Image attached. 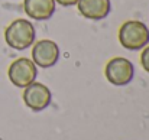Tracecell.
<instances>
[{
    "label": "cell",
    "instance_id": "5",
    "mask_svg": "<svg viewBox=\"0 0 149 140\" xmlns=\"http://www.w3.org/2000/svg\"><path fill=\"white\" fill-rule=\"evenodd\" d=\"M23 103L32 111H42L51 105L52 93L51 90L42 82L33 81L31 85L23 88Z\"/></svg>",
    "mask_w": 149,
    "mask_h": 140
},
{
    "label": "cell",
    "instance_id": "10",
    "mask_svg": "<svg viewBox=\"0 0 149 140\" xmlns=\"http://www.w3.org/2000/svg\"><path fill=\"white\" fill-rule=\"evenodd\" d=\"M55 3H58L61 6H65V7H70V6H75L78 3V0H55Z\"/></svg>",
    "mask_w": 149,
    "mask_h": 140
},
{
    "label": "cell",
    "instance_id": "9",
    "mask_svg": "<svg viewBox=\"0 0 149 140\" xmlns=\"http://www.w3.org/2000/svg\"><path fill=\"white\" fill-rule=\"evenodd\" d=\"M141 64H142V68L149 74V45L142 49V53H141Z\"/></svg>",
    "mask_w": 149,
    "mask_h": 140
},
{
    "label": "cell",
    "instance_id": "2",
    "mask_svg": "<svg viewBox=\"0 0 149 140\" xmlns=\"http://www.w3.org/2000/svg\"><path fill=\"white\" fill-rule=\"evenodd\" d=\"M119 42L127 51H141L149 45V29L141 20H127L119 29Z\"/></svg>",
    "mask_w": 149,
    "mask_h": 140
},
{
    "label": "cell",
    "instance_id": "6",
    "mask_svg": "<svg viewBox=\"0 0 149 140\" xmlns=\"http://www.w3.org/2000/svg\"><path fill=\"white\" fill-rule=\"evenodd\" d=\"M59 59V46L51 39H42L33 44L32 61L39 68H51Z\"/></svg>",
    "mask_w": 149,
    "mask_h": 140
},
{
    "label": "cell",
    "instance_id": "8",
    "mask_svg": "<svg viewBox=\"0 0 149 140\" xmlns=\"http://www.w3.org/2000/svg\"><path fill=\"white\" fill-rule=\"evenodd\" d=\"M55 0H23L25 13L38 22L51 19L55 13Z\"/></svg>",
    "mask_w": 149,
    "mask_h": 140
},
{
    "label": "cell",
    "instance_id": "1",
    "mask_svg": "<svg viewBox=\"0 0 149 140\" xmlns=\"http://www.w3.org/2000/svg\"><path fill=\"white\" fill-rule=\"evenodd\" d=\"M36 30L31 20L16 19L4 30V41L7 46L15 51H25L35 44Z\"/></svg>",
    "mask_w": 149,
    "mask_h": 140
},
{
    "label": "cell",
    "instance_id": "3",
    "mask_svg": "<svg viewBox=\"0 0 149 140\" xmlns=\"http://www.w3.org/2000/svg\"><path fill=\"white\" fill-rule=\"evenodd\" d=\"M104 75L110 84H113L116 87H123L133 81L135 65L132 64V61H129L123 56H116V58H111L106 64Z\"/></svg>",
    "mask_w": 149,
    "mask_h": 140
},
{
    "label": "cell",
    "instance_id": "4",
    "mask_svg": "<svg viewBox=\"0 0 149 140\" xmlns=\"http://www.w3.org/2000/svg\"><path fill=\"white\" fill-rule=\"evenodd\" d=\"M7 77L15 87L25 88L36 80L38 67L29 58H17L9 65Z\"/></svg>",
    "mask_w": 149,
    "mask_h": 140
},
{
    "label": "cell",
    "instance_id": "7",
    "mask_svg": "<svg viewBox=\"0 0 149 140\" xmlns=\"http://www.w3.org/2000/svg\"><path fill=\"white\" fill-rule=\"evenodd\" d=\"M78 12L81 16L90 20L106 19L111 12L110 0H78L77 3Z\"/></svg>",
    "mask_w": 149,
    "mask_h": 140
}]
</instances>
